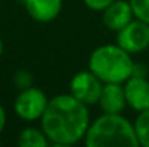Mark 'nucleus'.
<instances>
[{"label": "nucleus", "mask_w": 149, "mask_h": 147, "mask_svg": "<svg viewBox=\"0 0 149 147\" xmlns=\"http://www.w3.org/2000/svg\"><path fill=\"white\" fill-rule=\"evenodd\" d=\"M3 50H4V43H3V41H1V38H0V56H1Z\"/></svg>", "instance_id": "17"}, {"label": "nucleus", "mask_w": 149, "mask_h": 147, "mask_svg": "<svg viewBox=\"0 0 149 147\" xmlns=\"http://www.w3.org/2000/svg\"><path fill=\"white\" fill-rule=\"evenodd\" d=\"M103 23L107 29L117 32L135 19L129 0H114L103 12Z\"/></svg>", "instance_id": "8"}, {"label": "nucleus", "mask_w": 149, "mask_h": 147, "mask_svg": "<svg viewBox=\"0 0 149 147\" xmlns=\"http://www.w3.org/2000/svg\"><path fill=\"white\" fill-rule=\"evenodd\" d=\"M48 101L49 98L41 88L29 87L19 91L13 102V110L20 120L32 123L41 120V117L47 110Z\"/></svg>", "instance_id": "4"}, {"label": "nucleus", "mask_w": 149, "mask_h": 147, "mask_svg": "<svg viewBox=\"0 0 149 147\" xmlns=\"http://www.w3.org/2000/svg\"><path fill=\"white\" fill-rule=\"evenodd\" d=\"M123 90L127 105L141 112L149 108V81L146 77L132 75L123 82Z\"/></svg>", "instance_id": "7"}, {"label": "nucleus", "mask_w": 149, "mask_h": 147, "mask_svg": "<svg viewBox=\"0 0 149 147\" xmlns=\"http://www.w3.org/2000/svg\"><path fill=\"white\" fill-rule=\"evenodd\" d=\"M17 144L20 147H45L49 144V140L42 128L26 127L19 133Z\"/></svg>", "instance_id": "11"}, {"label": "nucleus", "mask_w": 149, "mask_h": 147, "mask_svg": "<svg viewBox=\"0 0 149 147\" xmlns=\"http://www.w3.org/2000/svg\"><path fill=\"white\" fill-rule=\"evenodd\" d=\"M84 144L87 147H138L135 126L125 115L103 112L90 121Z\"/></svg>", "instance_id": "2"}, {"label": "nucleus", "mask_w": 149, "mask_h": 147, "mask_svg": "<svg viewBox=\"0 0 149 147\" xmlns=\"http://www.w3.org/2000/svg\"><path fill=\"white\" fill-rule=\"evenodd\" d=\"M97 105L103 112L120 114L127 105L123 84L106 82L101 88V94H100V98L97 101Z\"/></svg>", "instance_id": "9"}, {"label": "nucleus", "mask_w": 149, "mask_h": 147, "mask_svg": "<svg viewBox=\"0 0 149 147\" xmlns=\"http://www.w3.org/2000/svg\"><path fill=\"white\" fill-rule=\"evenodd\" d=\"M133 126H135V133L139 146L149 147V108L138 112Z\"/></svg>", "instance_id": "12"}, {"label": "nucleus", "mask_w": 149, "mask_h": 147, "mask_svg": "<svg viewBox=\"0 0 149 147\" xmlns=\"http://www.w3.org/2000/svg\"><path fill=\"white\" fill-rule=\"evenodd\" d=\"M135 19L149 25V0H129Z\"/></svg>", "instance_id": "13"}, {"label": "nucleus", "mask_w": 149, "mask_h": 147, "mask_svg": "<svg viewBox=\"0 0 149 147\" xmlns=\"http://www.w3.org/2000/svg\"><path fill=\"white\" fill-rule=\"evenodd\" d=\"M12 79H13V84H15V85L19 88V91H20V90H25V88L32 87L33 77H32V74H31L29 71H26V69H19V71H16V72L13 74Z\"/></svg>", "instance_id": "14"}, {"label": "nucleus", "mask_w": 149, "mask_h": 147, "mask_svg": "<svg viewBox=\"0 0 149 147\" xmlns=\"http://www.w3.org/2000/svg\"><path fill=\"white\" fill-rule=\"evenodd\" d=\"M39 121L49 144L67 147L84 140L91 120L88 105L71 94H59L49 98Z\"/></svg>", "instance_id": "1"}, {"label": "nucleus", "mask_w": 149, "mask_h": 147, "mask_svg": "<svg viewBox=\"0 0 149 147\" xmlns=\"http://www.w3.org/2000/svg\"><path fill=\"white\" fill-rule=\"evenodd\" d=\"M104 82L90 69L77 72L70 81V94L86 105L97 104Z\"/></svg>", "instance_id": "6"}, {"label": "nucleus", "mask_w": 149, "mask_h": 147, "mask_svg": "<svg viewBox=\"0 0 149 147\" xmlns=\"http://www.w3.org/2000/svg\"><path fill=\"white\" fill-rule=\"evenodd\" d=\"M6 123H7L6 110H4V108H3V105L0 104V134H1V131L4 130V127H6Z\"/></svg>", "instance_id": "16"}, {"label": "nucleus", "mask_w": 149, "mask_h": 147, "mask_svg": "<svg viewBox=\"0 0 149 147\" xmlns=\"http://www.w3.org/2000/svg\"><path fill=\"white\" fill-rule=\"evenodd\" d=\"M135 62L132 55L117 43L101 45L96 48L88 58V69L106 82L123 84L133 75Z\"/></svg>", "instance_id": "3"}, {"label": "nucleus", "mask_w": 149, "mask_h": 147, "mask_svg": "<svg viewBox=\"0 0 149 147\" xmlns=\"http://www.w3.org/2000/svg\"><path fill=\"white\" fill-rule=\"evenodd\" d=\"M83 1H84V4L90 10H93V12H103L114 0H83Z\"/></svg>", "instance_id": "15"}, {"label": "nucleus", "mask_w": 149, "mask_h": 147, "mask_svg": "<svg viewBox=\"0 0 149 147\" xmlns=\"http://www.w3.org/2000/svg\"><path fill=\"white\" fill-rule=\"evenodd\" d=\"M28 14L38 23L55 20L62 9V0H25Z\"/></svg>", "instance_id": "10"}, {"label": "nucleus", "mask_w": 149, "mask_h": 147, "mask_svg": "<svg viewBox=\"0 0 149 147\" xmlns=\"http://www.w3.org/2000/svg\"><path fill=\"white\" fill-rule=\"evenodd\" d=\"M116 43L130 55L145 50L149 46V25L133 19L116 32Z\"/></svg>", "instance_id": "5"}]
</instances>
